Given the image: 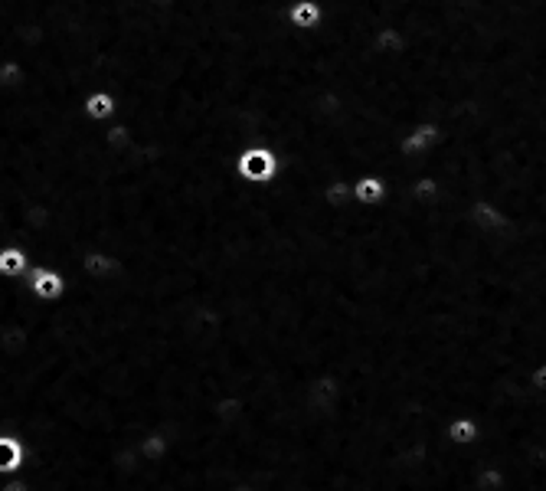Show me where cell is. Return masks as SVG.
<instances>
[{"instance_id": "obj_12", "label": "cell", "mask_w": 546, "mask_h": 491, "mask_svg": "<svg viewBox=\"0 0 546 491\" xmlns=\"http://www.w3.org/2000/svg\"><path fill=\"white\" fill-rule=\"evenodd\" d=\"M164 452H167V439L164 436H147L141 442V456L145 458H164Z\"/></svg>"}, {"instance_id": "obj_14", "label": "cell", "mask_w": 546, "mask_h": 491, "mask_svg": "<svg viewBox=\"0 0 546 491\" xmlns=\"http://www.w3.org/2000/svg\"><path fill=\"white\" fill-rule=\"evenodd\" d=\"M533 387H537V390H543V387H546V364H543V367H537V371H533Z\"/></svg>"}, {"instance_id": "obj_13", "label": "cell", "mask_w": 546, "mask_h": 491, "mask_svg": "<svg viewBox=\"0 0 546 491\" xmlns=\"http://www.w3.org/2000/svg\"><path fill=\"white\" fill-rule=\"evenodd\" d=\"M0 491H30V485L20 482V478H14V482H4V485H0Z\"/></svg>"}, {"instance_id": "obj_4", "label": "cell", "mask_w": 546, "mask_h": 491, "mask_svg": "<svg viewBox=\"0 0 546 491\" xmlns=\"http://www.w3.org/2000/svg\"><path fill=\"white\" fill-rule=\"evenodd\" d=\"M285 14H288V24L295 26L298 33H315L327 17L325 7H321V0H291Z\"/></svg>"}, {"instance_id": "obj_11", "label": "cell", "mask_w": 546, "mask_h": 491, "mask_svg": "<svg viewBox=\"0 0 546 491\" xmlns=\"http://www.w3.org/2000/svg\"><path fill=\"white\" fill-rule=\"evenodd\" d=\"M246 10H249V7H246ZM171 157H174V155H171ZM180 167H184V164H180ZM184 171H187V167H184ZM187 174H190V171H187ZM190 177H197V174H190ZM236 177H240V174H236ZM197 181H200V177H197ZM200 184H203V187H210L213 194H222V197H240L242 190L249 187V184H242V187H240V184H210V181H200Z\"/></svg>"}, {"instance_id": "obj_3", "label": "cell", "mask_w": 546, "mask_h": 491, "mask_svg": "<svg viewBox=\"0 0 546 491\" xmlns=\"http://www.w3.org/2000/svg\"><path fill=\"white\" fill-rule=\"evenodd\" d=\"M26 285H30V292H33L36 298H43V302H56V298H62V292H66V279H62V272L46 269V266L30 269Z\"/></svg>"}, {"instance_id": "obj_10", "label": "cell", "mask_w": 546, "mask_h": 491, "mask_svg": "<svg viewBox=\"0 0 546 491\" xmlns=\"http://www.w3.org/2000/svg\"><path fill=\"white\" fill-rule=\"evenodd\" d=\"M448 436H452V442H458V446H468V442L478 439V426H475V420L461 416V420H452V426H448Z\"/></svg>"}, {"instance_id": "obj_8", "label": "cell", "mask_w": 546, "mask_h": 491, "mask_svg": "<svg viewBox=\"0 0 546 491\" xmlns=\"http://www.w3.org/2000/svg\"><path fill=\"white\" fill-rule=\"evenodd\" d=\"M30 266V252L24 246H0V276L4 279H17Z\"/></svg>"}, {"instance_id": "obj_7", "label": "cell", "mask_w": 546, "mask_h": 491, "mask_svg": "<svg viewBox=\"0 0 546 491\" xmlns=\"http://www.w3.org/2000/svg\"><path fill=\"white\" fill-rule=\"evenodd\" d=\"M26 458V446L20 436L0 432V472H17Z\"/></svg>"}, {"instance_id": "obj_1", "label": "cell", "mask_w": 546, "mask_h": 491, "mask_svg": "<svg viewBox=\"0 0 546 491\" xmlns=\"http://www.w3.org/2000/svg\"><path fill=\"white\" fill-rule=\"evenodd\" d=\"M236 174H240L242 184H252V187H265V184H275L278 174H282V161L268 145H249L240 157H236Z\"/></svg>"}, {"instance_id": "obj_6", "label": "cell", "mask_w": 546, "mask_h": 491, "mask_svg": "<svg viewBox=\"0 0 546 491\" xmlns=\"http://www.w3.org/2000/svg\"><path fill=\"white\" fill-rule=\"evenodd\" d=\"M350 194H353V200H360L363 207H376V203H383V200L390 197V184H386L383 177H376V174H363V177L353 181Z\"/></svg>"}, {"instance_id": "obj_9", "label": "cell", "mask_w": 546, "mask_h": 491, "mask_svg": "<svg viewBox=\"0 0 546 491\" xmlns=\"http://www.w3.org/2000/svg\"><path fill=\"white\" fill-rule=\"evenodd\" d=\"M82 272H89V276H95V279H108V276H118L121 262L105 256L102 250H89L86 256H82Z\"/></svg>"}, {"instance_id": "obj_16", "label": "cell", "mask_w": 546, "mask_h": 491, "mask_svg": "<svg viewBox=\"0 0 546 491\" xmlns=\"http://www.w3.org/2000/svg\"><path fill=\"white\" fill-rule=\"evenodd\" d=\"M0 220H4V207H0Z\"/></svg>"}, {"instance_id": "obj_2", "label": "cell", "mask_w": 546, "mask_h": 491, "mask_svg": "<svg viewBox=\"0 0 546 491\" xmlns=\"http://www.w3.org/2000/svg\"><path fill=\"white\" fill-rule=\"evenodd\" d=\"M445 141V131L438 121H419L416 128H410L406 135H402L400 141V155L406 157V161H412V157H422V155H432L438 145Z\"/></svg>"}, {"instance_id": "obj_5", "label": "cell", "mask_w": 546, "mask_h": 491, "mask_svg": "<svg viewBox=\"0 0 546 491\" xmlns=\"http://www.w3.org/2000/svg\"><path fill=\"white\" fill-rule=\"evenodd\" d=\"M121 112V102L118 95L108 92V89H99V92H89L86 102H82V115L95 125H102V121H111L115 115Z\"/></svg>"}, {"instance_id": "obj_15", "label": "cell", "mask_w": 546, "mask_h": 491, "mask_svg": "<svg viewBox=\"0 0 546 491\" xmlns=\"http://www.w3.org/2000/svg\"><path fill=\"white\" fill-rule=\"evenodd\" d=\"M154 4H171V0H154Z\"/></svg>"}]
</instances>
